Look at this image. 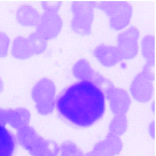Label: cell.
<instances>
[{"mask_svg": "<svg viewBox=\"0 0 156 156\" xmlns=\"http://www.w3.org/2000/svg\"><path fill=\"white\" fill-rule=\"evenodd\" d=\"M55 108L65 122L76 127L87 128L103 117L106 101L105 94L98 89L69 88L56 97Z\"/></svg>", "mask_w": 156, "mask_h": 156, "instance_id": "cell-1", "label": "cell"}, {"mask_svg": "<svg viewBox=\"0 0 156 156\" xmlns=\"http://www.w3.org/2000/svg\"><path fill=\"white\" fill-rule=\"evenodd\" d=\"M105 95L109 109L113 115H127L132 103L129 94L125 91H108Z\"/></svg>", "mask_w": 156, "mask_h": 156, "instance_id": "cell-2", "label": "cell"}, {"mask_svg": "<svg viewBox=\"0 0 156 156\" xmlns=\"http://www.w3.org/2000/svg\"><path fill=\"white\" fill-rule=\"evenodd\" d=\"M123 148L124 142L121 137L108 132L94 145L92 149L101 156H117Z\"/></svg>", "mask_w": 156, "mask_h": 156, "instance_id": "cell-3", "label": "cell"}, {"mask_svg": "<svg viewBox=\"0 0 156 156\" xmlns=\"http://www.w3.org/2000/svg\"><path fill=\"white\" fill-rule=\"evenodd\" d=\"M16 145V138L14 134L0 125V156H13Z\"/></svg>", "mask_w": 156, "mask_h": 156, "instance_id": "cell-4", "label": "cell"}, {"mask_svg": "<svg viewBox=\"0 0 156 156\" xmlns=\"http://www.w3.org/2000/svg\"><path fill=\"white\" fill-rule=\"evenodd\" d=\"M109 133L118 136L124 135L128 127V120L126 115H113L108 124Z\"/></svg>", "mask_w": 156, "mask_h": 156, "instance_id": "cell-5", "label": "cell"}, {"mask_svg": "<svg viewBox=\"0 0 156 156\" xmlns=\"http://www.w3.org/2000/svg\"><path fill=\"white\" fill-rule=\"evenodd\" d=\"M84 151L72 141H64L60 146L59 156H84Z\"/></svg>", "mask_w": 156, "mask_h": 156, "instance_id": "cell-6", "label": "cell"}, {"mask_svg": "<svg viewBox=\"0 0 156 156\" xmlns=\"http://www.w3.org/2000/svg\"><path fill=\"white\" fill-rule=\"evenodd\" d=\"M148 133L152 139H154L156 136V122L155 120H152L148 126Z\"/></svg>", "mask_w": 156, "mask_h": 156, "instance_id": "cell-7", "label": "cell"}, {"mask_svg": "<svg viewBox=\"0 0 156 156\" xmlns=\"http://www.w3.org/2000/svg\"><path fill=\"white\" fill-rule=\"evenodd\" d=\"M84 156H101L100 154H98L97 152L93 150L92 149L91 150L86 152L84 154Z\"/></svg>", "mask_w": 156, "mask_h": 156, "instance_id": "cell-8", "label": "cell"}]
</instances>
